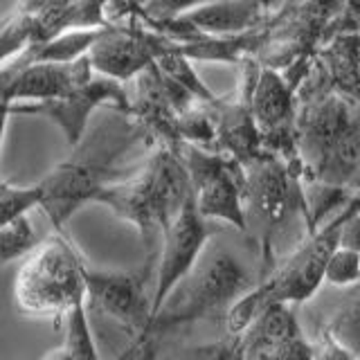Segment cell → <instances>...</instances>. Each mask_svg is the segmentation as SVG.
Returning <instances> with one entry per match:
<instances>
[{
	"label": "cell",
	"instance_id": "obj_1",
	"mask_svg": "<svg viewBox=\"0 0 360 360\" xmlns=\"http://www.w3.org/2000/svg\"><path fill=\"white\" fill-rule=\"evenodd\" d=\"M151 142V135L129 112L120 110H112L110 117L86 133L72 155L39 180L43 191L41 210L52 228L63 230L77 210L95 202L106 187L131 176L138 167H122V158L138 144Z\"/></svg>",
	"mask_w": 360,
	"mask_h": 360
},
{
	"label": "cell",
	"instance_id": "obj_2",
	"mask_svg": "<svg viewBox=\"0 0 360 360\" xmlns=\"http://www.w3.org/2000/svg\"><path fill=\"white\" fill-rule=\"evenodd\" d=\"M189 198L191 183L183 158L176 149L158 144L131 176L106 187L95 202L131 223L153 250L155 234L165 232Z\"/></svg>",
	"mask_w": 360,
	"mask_h": 360
},
{
	"label": "cell",
	"instance_id": "obj_3",
	"mask_svg": "<svg viewBox=\"0 0 360 360\" xmlns=\"http://www.w3.org/2000/svg\"><path fill=\"white\" fill-rule=\"evenodd\" d=\"M221 232L212 236L191 273L174 288L162 309L140 338L158 342L165 331L189 326L221 309H230L236 300L257 286L252 270L243 264L230 245H225ZM135 340V338H133Z\"/></svg>",
	"mask_w": 360,
	"mask_h": 360
},
{
	"label": "cell",
	"instance_id": "obj_4",
	"mask_svg": "<svg viewBox=\"0 0 360 360\" xmlns=\"http://www.w3.org/2000/svg\"><path fill=\"white\" fill-rule=\"evenodd\" d=\"M245 169V234L259 245L257 284L270 275L277 264V236L286 228L290 217L304 219L307 225V202H304L302 172L273 153H264L257 160L243 165Z\"/></svg>",
	"mask_w": 360,
	"mask_h": 360
},
{
	"label": "cell",
	"instance_id": "obj_5",
	"mask_svg": "<svg viewBox=\"0 0 360 360\" xmlns=\"http://www.w3.org/2000/svg\"><path fill=\"white\" fill-rule=\"evenodd\" d=\"M14 297L22 313L56 318L86 297L84 255L63 230H54L41 241L16 275Z\"/></svg>",
	"mask_w": 360,
	"mask_h": 360
},
{
	"label": "cell",
	"instance_id": "obj_6",
	"mask_svg": "<svg viewBox=\"0 0 360 360\" xmlns=\"http://www.w3.org/2000/svg\"><path fill=\"white\" fill-rule=\"evenodd\" d=\"M178 153L187 167L191 194H194L198 212L207 221L228 223L234 230L245 232L243 165L225 153L194 144H180Z\"/></svg>",
	"mask_w": 360,
	"mask_h": 360
},
{
	"label": "cell",
	"instance_id": "obj_7",
	"mask_svg": "<svg viewBox=\"0 0 360 360\" xmlns=\"http://www.w3.org/2000/svg\"><path fill=\"white\" fill-rule=\"evenodd\" d=\"M99 108L129 112L131 93L127 90V84L95 75L88 84L75 88L72 93H68L63 97L9 104L11 115L50 120L54 127H59L68 146H72V149L84 140V135L88 133L90 117H93L95 110Z\"/></svg>",
	"mask_w": 360,
	"mask_h": 360
},
{
	"label": "cell",
	"instance_id": "obj_8",
	"mask_svg": "<svg viewBox=\"0 0 360 360\" xmlns=\"http://www.w3.org/2000/svg\"><path fill=\"white\" fill-rule=\"evenodd\" d=\"M219 232H221V223L207 221L202 217L194 202V194H191L187 205L178 212V217L162 232L155 288L151 295V320L162 309V304L174 292V288L191 273V268L196 266L210 239L217 236Z\"/></svg>",
	"mask_w": 360,
	"mask_h": 360
},
{
	"label": "cell",
	"instance_id": "obj_9",
	"mask_svg": "<svg viewBox=\"0 0 360 360\" xmlns=\"http://www.w3.org/2000/svg\"><path fill=\"white\" fill-rule=\"evenodd\" d=\"M149 273H120V270H99L84 259L86 297L90 307L104 313L133 338H140L151 324V297L146 295Z\"/></svg>",
	"mask_w": 360,
	"mask_h": 360
},
{
	"label": "cell",
	"instance_id": "obj_10",
	"mask_svg": "<svg viewBox=\"0 0 360 360\" xmlns=\"http://www.w3.org/2000/svg\"><path fill=\"white\" fill-rule=\"evenodd\" d=\"M167 43L169 41L158 32L106 25L93 50L88 52V61L95 75L127 84L155 63L158 56L167 50Z\"/></svg>",
	"mask_w": 360,
	"mask_h": 360
},
{
	"label": "cell",
	"instance_id": "obj_11",
	"mask_svg": "<svg viewBox=\"0 0 360 360\" xmlns=\"http://www.w3.org/2000/svg\"><path fill=\"white\" fill-rule=\"evenodd\" d=\"M270 18L268 11L255 0H210L174 20L155 22V30L169 41H185V32L191 37H243Z\"/></svg>",
	"mask_w": 360,
	"mask_h": 360
},
{
	"label": "cell",
	"instance_id": "obj_12",
	"mask_svg": "<svg viewBox=\"0 0 360 360\" xmlns=\"http://www.w3.org/2000/svg\"><path fill=\"white\" fill-rule=\"evenodd\" d=\"M318 63L333 93L360 104V30L333 34L322 41Z\"/></svg>",
	"mask_w": 360,
	"mask_h": 360
},
{
	"label": "cell",
	"instance_id": "obj_13",
	"mask_svg": "<svg viewBox=\"0 0 360 360\" xmlns=\"http://www.w3.org/2000/svg\"><path fill=\"white\" fill-rule=\"evenodd\" d=\"M292 309L295 307H290V304H270L257 315L252 324L239 335L248 360L264 354L266 349L275 347L286 338L302 333V326Z\"/></svg>",
	"mask_w": 360,
	"mask_h": 360
},
{
	"label": "cell",
	"instance_id": "obj_14",
	"mask_svg": "<svg viewBox=\"0 0 360 360\" xmlns=\"http://www.w3.org/2000/svg\"><path fill=\"white\" fill-rule=\"evenodd\" d=\"M342 347L360 358V281L345 288V297L320 320Z\"/></svg>",
	"mask_w": 360,
	"mask_h": 360
},
{
	"label": "cell",
	"instance_id": "obj_15",
	"mask_svg": "<svg viewBox=\"0 0 360 360\" xmlns=\"http://www.w3.org/2000/svg\"><path fill=\"white\" fill-rule=\"evenodd\" d=\"M88 300L72 304L70 309L63 313L61 318V329H63V347L70 352L75 360H101L93 329H90L88 322Z\"/></svg>",
	"mask_w": 360,
	"mask_h": 360
},
{
	"label": "cell",
	"instance_id": "obj_16",
	"mask_svg": "<svg viewBox=\"0 0 360 360\" xmlns=\"http://www.w3.org/2000/svg\"><path fill=\"white\" fill-rule=\"evenodd\" d=\"M34 43V18L11 7L0 16V68L9 65Z\"/></svg>",
	"mask_w": 360,
	"mask_h": 360
},
{
	"label": "cell",
	"instance_id": "obj_17",
	"mask_svg": "<svg viewBox=\"0 0 360 360\" xmlns=\"http://www.w3.org/2000/svg\"><path fill=\"white\" fill-rule=\"evenodd\" d=\"M43 191L41 185H11L0 180V228L14 223L34 207H41Z\"/></svg>",
	"mask_w": 360,
	"mask_h": 360
},
{
	"label": "cell",
	"instance_id": "obj_18",
	"mask_svg": "<svg viewBox=\"0 0 360 360\" xmlns=\"http://www.w3.org/2000/svg\"><path fill=\"white\" fill-rule=\"evenodd\" d=\"M39 234L32 228L27 217H22L0 228V266L27 257L39 248Z\"/></svg>",
	"mask_w": 360,
	"mask_h": 360
},
{
	"label": "cell",
	"instance_id": "obj_19",
	"mask_svg": "<svg viewBox=\"0 0 360 360\" xmlns=\"http://www.w3.org/2000/svg\"><path fill=\"white\" fill-rule=\"evenodd\" d=\"M360 281V252L338 245L324 270V284L333 288H349Z\"/></svg>",
	"mask_w": 360,
	"mask_h": 360
},
{
	"label": "cell",
	"instance_id": "obj_20",
	"mask_svg": "<svg viewBox=\"0 0 360 360\" xmlns=\"http://www.w3.org/2000/svg\"><path fill=\"white\" fill-rule=\"evenodd\" d=\"M252 360H315V352L311 338H307V333L302 331L277 342L275 347L266 349L264 354L255 356Z\"/></svg>",
	"mask_w": 360,
	"mask_h": 360
},
{
	"label": "cell",
	"instance_id": "obj_21",
	"mask_svg": "<svg viewBox=\"0 0 360 360\" xmlns=\"http://www.w3.org/2000/svg\"><path fill=\"white\" fill-rule=\"evenodd\" d=\"M202 3H210V0H138V9L142 11V16L146 20L160 22V20H174L178 16H183L189 9H194Z\"/></svg>",
	"mask_w": 360,
	"mask_h": 360
},
{
	"label": "cell",
	"instance_id": "obj_22",
	"mask_svg": "<svg viewBox=\"0 0 360 360\" xmlns=\"http://www.w3.org/2000/svg\"><path fill=\"white\" fill-rule=\"evenodd\" d=\"M82 7V14L86 20V27H106L110 25L106 16V5L108 0H77Z\"/></svg>",
	"mask_w": 360,
	"mask_h": 360
},
{
	"label": "cell",
	"instance_id": "obj_23",
	"mask_svg": "<svg viewBox=\"0 0 360 360\" xmlns=\"http://www.w3.org/2000/svg\"><path fill=\"white\" fill-rule=\"evenodd\" d=\"M338 245L360 252V210L358 207L345 219L342 230H340V241H338Z\"/></svg>",
	"mask_w": 360,
	"mask_h": 360
},
{
	"label": "cell",
	"instance_id": "obj_24",
	"mask_svg": "<svg viewBox=\"0 0 360 360\" xmlns=\"http://www.w3.org/2000/svg\"><path fill=\"white\" fill-rule=\"evenodd\" d=\"M45 3H48V0H16V3H14V9L22 11V14L34 16Z\"/></svg>",
	"mask_w": 360,
	"mask_h": 360
},
{
	"label": "cell",
	"instance_id": "obj_25",
	"mask_svg": "<svg viewBox=\"0 0 360 360\" xmlns=\"http://www.w3.org/2000/svg\"><path fill=\"white\" fill-rule=\"evenodd\" d=\"M11 117V110L9 104L0 101V149H3V140H5V129H7V122Z\"/></svg>",
	"mask_w": 360,
	"mask_h": 360
},
{
	"label": "cell",
	"instance_id": "obj_26",
	"mask_svg": "<svg viewBox=\"0 0 360 360\" xmlns=\"http://www.w3.org/2000/svg\"><path fill=\"white\" fill-rule=\"evenodd\" d=\"M41 360H75L72 356H70V352L61 345V347H56V349H52V352H48L45 354Z\"/></svg>",
	"mask_w": 360,
	"mask_h": 360
},
{
	"label": "cell",
	"instance_id": "obj_27",
	"mask_svg": "<svg viewBox=\"0 0 360 360\" xmlns=\"http://www.w3.org/2000/svg\"><path fill=\"white\" fill-rule=\"evenodd\" d=\"M255 3L262 5L268 14H275V11H281L286 7V0H255Z\"/></svg>",
	"mask_w": 360,
	"mask_h": 360
},
{
	"label": "cell",
	"instance_id": "obj_28",
	"mask_svg": "<svg viewBox=\"0 0 360 360\" xmlns=\"http://www.w3.org/2000/svg\"><path fill=\"white\" fill-rule=\"evenodd\" d=\"M349 194H352V196H360V172L352 180V185H349Z\"/></svg>",
	"mask_w": 360,
	"mask_h": 360
},
{
	"label": "cell",
	"instance_id": "obj_29",
	"mask_svg": "<svg viewBox=\"0 0 360 360\" xmlns=\"http://www.w3.org/2000/svg\"><path fill=\"white\" fill-rule=\"evenodd\" d=\"M304 3H309V0H286V5H290V7H300Z\"/></svg>",
	"mask_w": 360,
	"mask_h": 360
},
{
	"label": "cell",
	"instance_id": "obj_30",
	"mask_svg": "<svg viewBox=\"0 0 360 360\" xmlns=\"http://www.w3.org/2000/svg\"><path fill=\"white\" fill-rule=\"evenodd\" d=\"M354 205H356V207L360 210V196H354Z\"/></svg>",
	"mask_w": 360,
	"mask_h": 360
}]
</instances>
